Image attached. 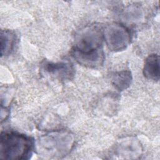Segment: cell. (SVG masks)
<instances>
[{"label": "cell", "mask_w": 160, "mask_h": 160, "mask_svg": "<svg viewBox=\"0 0 160 160\" xmlns=\"http://www.w3.org/2000/svg\"><path fill=\"white\" fill-rule=\"evenodd\" d=\"M74 144V138L69 131H54L41 136L34 142V149L43 159H61L67 156Z\"/></svg>", "instance_id": "1"}, {"label": "cell", "mask_w": 160, "mask_h": 160, "mask_svg": "<svg viewBox=\"0 0 160 160\" xmlns=\"http://www.w3.org/2000/svg\"><path fill=\"white\" fill-rule=\"evenodd\" d=\"M33 149H34V142L31 137L14 131L1 132L0 159H29L31 157Z\"/></svg>", "instance_id": "2"}, {"label": "cell", "mask_w": 160, "mask_h": 160, "mask_svg": "<svg viewBox=\"0 0 160 160\" xmlns=\"http://www.w3.org/2000/svg\"><path fill=\"white\" fill-rule=\"evenodd\" d=\"M103 41L102 28L96 24L88 25L76 33L72 50L81 53L96 52L102 49Z\"/></svg>", "instance_id": "3"}, {"label": "cell", "mask_w": 160, "mask_h": 160, "mask_svg": "<svg viewBox=\"0 0 160 160\" xmlns=\"http://www.w3.org/2000/svg\"><path fill=\"white\" fill-rule=\"evenodd\" d=\"M104 41L108 49L117 52L125 49L130 44L131 36L129 29L124 25L112 22L102 28Z\"/></svg>", "instance_id": "4"}, {"label": "cell", "mask_w": 160, "mask_h": 160, "mask_svg": "<svg viewBox=\"0 0 160 160\" xmlns=\"http://www.w3.org/2000/svg\"><path fill=\"white\" fill-rule=\"evenodd\" d=\"M41 69L45 73L63 82L71 80L74 75V67L69 62L54 63L45 60L41 63Z\"/></svg>", "instance_id": "5"}, {"label": "cell", "mask_w": 160, "mask_h": 160, "mask_svg": "<svg viewBox=\"0 0 160 160\" xmlns=\"http://www.w3.org/2000/svg\"><path fill=\"white\" fill-rule=\"evenodd\" d=\"M117 156L122 159L139 158L142 149L140 142L134 138L124 139L119 142L115 151Z\"/></svg>", "instance_id": "6"}, {"label": "cell", "mask_w": 160, "mask_h": 160, "mask_svg": "<svg viewBox=\"0 0 160 160\" xmlns=\"http://www.w3.org/2000/svg\"><path fill=\"white\" fill-rule=\"evenodd\" d=\"M71 56L81 65L89 68H97L101 66L104 61L102 49L89 53H81L71 49Z\"/></svg>", "instance_id": "7"}, {"label": "cell", "mask_w": 160, "mask_h": 160, "mask_svg": "<svg viewBox=\"0 0 160 160\" xmlns=\"http://www.w3.org/2000/svg\"><path fill=\"white\" fill-rule=\"evenodd\" d=\"M143 74L148 79L158 81L159 80V57L152 54L146 58L143 68Z\"/></svg>", "instance_id": "8"}, {"label": "cell", "mask_w": 160, "mask_h": 160, "mask_svg": "<svg viewBox=\"0 0 160 160\" xmlns=\"http://www.w3.org/2000/svg\"><path fill=\"white\" fill-rule=\"evenodd\" d=\"M132 76L129 71L114 72L111 77V83L119 91L127 89L130 86Z\"/></svg>", "instance_id": "9"}, {"label": "cell", "mask_w": 160, "mask_h": 160, "mask_svg": "<svg viewBox=\"0 0 160 160\" xmlns=\"http://www.w3.org/2000/svg\"><path fill=\"white\" fill-rule=\"evenodd\" d=\"M16 34L10 30L1 31V56L8 55L12 51L16 42Z\"/></svg>", "instance_id": "10"}]
</instances>
